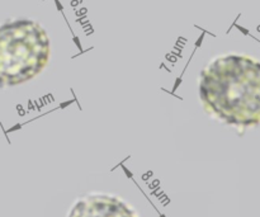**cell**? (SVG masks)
I'll use <instances>...</instances> for the list:
<instances>
[{"mask_svg": "<svg viewBox=\"0 0 260 217\" xmlns=\"http://www.w3.org/2000/svg\"><path fill=\"white\" fill-rule=\"evenodd\" d=\"M203 108L235 127L260 125V61L229 53L211 61L200 78Z\"/></svg>", "mask_w": 260, "mask_h": 217, "instance_id": "6da1fadb", "label": "cell"}, {"mask_svg": "<svg viewBox=\"0 0 260 217\" xmlns=\"http://www.w3.org/2000/svg\"><path fill=\"white\" fill-rule=\"evenodd\" d=\"M68 217H140L121 197L108 193H89L78 198Z\"/></svg>", "mask_w": 260, "mask_h": 217, "instance_id": "3957f363", "label": "cell"}, {"mask_svg": "<svg viewBox=\"0 0 260 217\" xmlns=\"http://www.w3.org/2000/svg\"><path fill=\"white\" fill-rule=\"evenodd\" d=\"M51 55L50 38L40 23L15 19L0 23V88L37 76Z\"/></svg>", "mask_w": 260, "mask_h": 217, "instance_id": "7a4b0ae2", "label": "cell"}]
</instances>
